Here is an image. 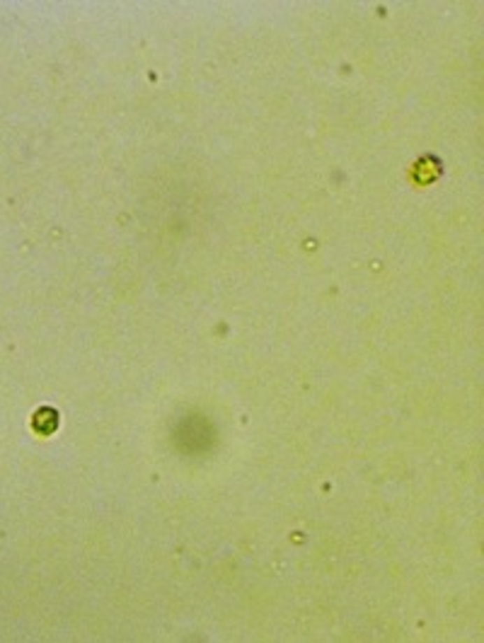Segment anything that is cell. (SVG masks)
I'll return each mask as SVG.
<instances>
[{
  "mask_svg": "<svg viewBox=\"0 0 484 643\" xmlns=\"http://www.w3.org/2000/svg\"><path fill=\"white\" fill-rule=\"evenodd\" d=\"M31 428H34L39 435L56 433V428H59V411L51 409V407L39 409L34 414V419H31Z\"/></svg>",
  "mask_w": 484,
  "mask_h": 643,
  "instance_id": "6da1fadb",
  "label": "cell"
}]
</instances>
